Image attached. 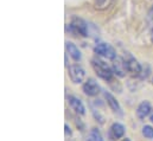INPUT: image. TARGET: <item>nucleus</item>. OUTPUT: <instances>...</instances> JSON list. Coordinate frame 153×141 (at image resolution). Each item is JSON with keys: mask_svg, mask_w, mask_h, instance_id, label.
I'll list each match as a JSON object with an SVG mask.
<instances>
[{"mask_svg": "<svg viewBox=\"0 0 153 141\" xmlns=\"http://www.w3.org/2000/svg\"><path fill=\"white\" fill-rule=\"evenodd\" d=\"M67 31H69L73 36H81V37H88L89 30H88V24L84 19L73 16L70 23L67 25Z\"/></svg>", "mask_w": 153, "mask_h": 141, "instance_id": "obj_1", "label": "nucleus"}, {"mask_svg": "<svg viewBox=\"0 0 153 141\" xmlns=\"http://www.w3.org/2000/svg\"><path fill=\"white\" fill-rule=\"evenodd\" d=\"M91 67H93L94 71L96 72V75L100 78H102L105 81H112L113 79L114 71L107 63H105L102 59L93 58L91 59Z\"/></svg>", "mask_w": 153, "mask_h": 141, "instance_id": "obj_2", "label": "nucleus"}, {"mask_svg": "<svg viewBox=\"0 0 153 141\" xmlns=\"http://www.w3.org/2000/svg\"><path fill=\"white\" fill-rule=\"evenodd\" d=\"M123 62L126 65V70L128 73L133 75V76H140L143 72V67L140 65V63L131 55V53H125L123 56Z\"/></svg>", "mask_w": 153, "mask_h": 141, "instance_id": "obj_3", "label": "nucleus"}, {"mask_svg": "<svg viewBox=\"0 0 153 141\" xmlns=\"http://www.w3.org/2000/svg\"><path fill=\"white\" fill-rule=\"evenodd\" d=\"M94 52L97 56H101V57H105V58L112 59V61L117 57L115 49L112 45L107 44V43H99V44H96V46L94 47Z\"/></svg>", "mask_w": 153, "mask_h": 141, "instance_id": "obj_4", "label": "nucleus"}, {"mask_svg": "<svg viewBox=\"0 0 153 141\" xmlns=\"http://www.w3.org/2000/svg\"><path fill=\"white\" fill-rule=\"evenodd\" d=\"M68 71H69V77H70L73 83L78 84V83L83 82V79L85 77V71H84V69L81 65H78V64L69 65L68 67Z\"/></svg>", "mask_w": 153, "mask_h": 141, "instance_id": "obj_5", "label": "nucleus"}, {"mask_svg": "<svg viewBox=\"0 0 153 141\" xmlns=\"http://www.w3.org/2000/svg\"><path fill=\"white\" fill-rule=\"evenodd\" d=\"M82 89H83V91H84V94H85L87 96H96V95H99L100 91H101L100 85L97 84V82H96L94 78H88V79L84 82Z\"/></svg>", "mask_w": 153, "mask_h": 141, "instance_id": "obj_6", "label": "nucleus"}, {"mask_svg": "<svg viewBox=\"0 0 153 141\" xmlns=\"http://www.w3.org/2000/svg\"><path fill=\"white\" fill-rule=\"evenodd\" d=\"M105 99H106V101H107V103H108L109 108L113 110V113L117 114V115H120V116H122V114H123V113H122L121 106L119 105V102L116 101V99H115L114 96H113L111 93L105 91Z\"/></svg>", "mask_w": 153, "mask_h": 141, "instance_id": "obj_7", "label": "nucleus"}, {"mask_svg": "<svg viewBox=\"0 0 153 141\" xmlns=\"http://www.w3.org/2000/svg\"><path fill=\"white\" fill-rule=\"evenodd\" d=\"M112 69H113L115 75H117L119 77H123V76L127 73L126 65H125V62H123V58H120V57H116V58L113 59Z\"/></svg>", "mask_w": 153, "mask_h": 141, "instance_id": "obj_8", "label": "nucleus"}, {"mask_svg": "<svg viewBox=\"0 0 153 141\" xmlns=\"http://www.w3.org/2000/svg\"><path fill=\"white\" fill-rule=\"evenodd\" d=\"M68 102L71 107L73 110H75V113L78 114V115H84L85 114V108L83 106L82 101L79 99H77L75 96H68Z\"/></svg>", "mask_w": 153, "mask_h": 141, "instance_id": "obj_9", "label": "nucleus"}, {"mask_svg": "<svg viewBox=\"0 0 153 141\" xmlns=\"http://www.w3.org/2000/svg\"><path fill=\"white\" fill-rule=\"evenodd\" d=\"M65 49H67V52L71 56V58L75 61V62H79L81 58H82V55L78 50L76 45L71 42H65Z\"/></svg>", "mask_w": 153, "mask_h": 141, "instance_id": "obj_10", "label": "nucleus"}, {"mask_svg": "<svg viewBox=\"0 0 153 141\" xmlns=\"http://www.w3.org/2000/svg\"><path fill=\"white\" fill-rule=\"evenodd\" d=\"M151 113V105L149 101H143L137 108V115L139 119H145Z\"/></svg>", "mask_w": 153, "mask_h": 141, "instance_id": "obj_11", "label": "nucleus"}, {"mask_svg": "<svg viewBox=\"0 0 153 141\" xmlns=\"http://www.w3.org/2000/svg\"><path fill=\"white\" fill-rule=\"evenodd\" d=\"M111 133H112L113 138L120 139V138H122L123 134H125V127H123L121 123L115 122V123L112 125V127H111Z\"/></svg>", "mask_w": 153, "mask_h": 141, "instance_id": "obj_12", "label": "nucleus"}, {"mask_svg": "<svg viewBox=\"0 0 153 141\" xmlns=\"http://www.w3.org/2000/svg\"><path fill=\"white\" fill-rule=\"evenodd\" d=\"M147 30H149V36L153 42V5L147 13Z\"/></svg>", "mask_w": 153, "mask_h": 141, "instance_id": "obj_13", "label": "nucleus"}, {"mask_svg": "<svg viewBox=\"0 0 153 141\" xmlns=\"http://www.w3.org/2000/svg\"><path fill=\"white\" fill-rule=\"evenodd\" d=\"M113 0H95V7L97 10H105L107 8Z\"/></svg>", "mask_w": 153, "mask_h": 141, "instance_id": "obj_14", "label": "nucleus"}, {"mask_svg": "<svg viewBox=\"0 0 153 141\" xmlns=\"http://www.w3.org/2000/svg\"><path fill=\"white\" fill-rule=\"evenodd\" d=\"M143 135L147 139H153V127L151 126H144L143 127Z\"/></svg>", "mask_w": 153, "mask_h": 141, "instance_id": "obj_15", "label": "nucleus"}, {"mask_svg": "<svg viewBox=\"0 0 153 141\" xmlns=\"http://www.w3.org/2000/svg\"><path fill=\"white\" fill-rule=\"evenodd\" d=\"M91 138H93V140L94 141H105L103 139H102L100 132H99L96 128H94V129L91 131Z\"/></svg>", "mask_w": 153, "mask_h": 141, "instance_id": "obj_16", "label": "nucleus"}, {"mask_svg": "<svg viewBox=\"0 0 153 141\" xmlns=\"http://www.w3.org/2000/svg\"><path fill=\"white\" fill-rule=\"evenodd\" d=\"M64 128H65V135H67V137H70V135H71V131H70V127H69L68 125H65V126H64Z\"/></svg>", "mask_w": 153, "mask_h": 141, "instance_id": "obj_17", "label": "nucleus"}, {"mask_svg": "<svg viewBox=\"0 0 153 141\" xmlns=\"http://www.w3.org/2000/svg\"><path fill=\"white\" fill-rule=\"evenodd\" d=\"M122 141H131V140H129V139H127V138H126V139H123V140H122Z\"/></svg>", "mask_w": 153, "mask_h": 141, "instance_id": "obj_18", "label": "nucleus"}]
</instances>
